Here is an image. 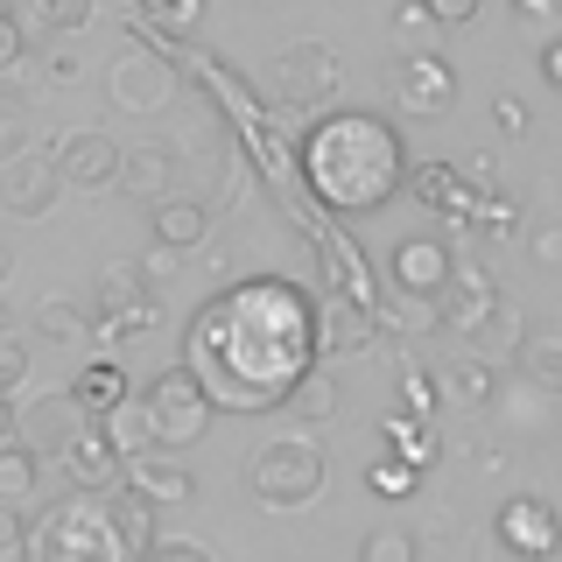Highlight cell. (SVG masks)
<instances>
[{
  "label": "cell",
  "mask_w": 562,
  "mask_h": 562,
  "mask_svg": "<svg viewBox=\"0 0 562 562\" xmlns=\"http://www.w3.org/2000/svg\"><path fill=\"white\" fill-rule=\"evenodd\" d=\"M183 373L225 415H274L316 373V303L281 274H246L190 316Z\"/></svg>",
  "instance_id": "obj_1"
},
{
  "label": "cell",
  "mask_w": 562,
  "mask_h": 562,
  "mask_svg": "<svg viewBox=\"0 0 562 562\" xmlns=\"http://www.w3.org/2000/svg\"><path fill=\"white\" fill-rule=\"evenodd\" d=\"M295 169H303V183L316 190L324 211L359 218V211H380L408 183V148H401V134L373 113H324L303 134Z\"/></svg>",
  "instance_id": "obj_2"
},
{
  "label": "cell",
  "mask_w": 562,
  "mask_h": 562,
  "mask_svg": "<svg viewBox=\"0 0 562 562\" xmlns=\"http://www.w3.org/2000/svg\"><path fill=\"white\" fill-rule=\"evenodd\" d=\"M22 549L29 562H134V549L120 541L113 514H105V499H92V492L49 506L35 527H22Z\"/></svg>",
  "instance_id": "obj_3"
},
{
  "label": "cell",
  "mask_w": 562,
  "mask_h": 562,
  "mask_svg": "<svg viewBox=\"0 0 562 562\" xmlns=\"http://www.w3.org/2000/svg\"><path fill=\"white\" fill-rule=\"evenodd\" d=\"M246 485H254V499L274 506V514L310 506L316 492H324V450H316V436H274V443H260L254 464H246Z\"/></svg>",
  "instance_id": "obj_4"
},
{
  "label": "cell",
  "mask_w": 562,
  "mask_h": 562,
  "mask_svg": "<svg viewBox=\"0 0 562 562\" xmlns=\"http://www.w3.org/2000/svg\"><path fill=\"white\" fill-rule=\"evenodd\" d=\"M140 401V415H148V436H155V450H190V443H204V429H211V401H204V386L183 373V366H169V373H155L148 394H134Z\"/></svg>",
  "instance_id": "obj_5"
},
{
  "label": "cell",
  "mask_w": 562,
  "mask_h": 562,
  "mask_svg": "<svg viewBox=\"0 0 562 562\" xmlns=\"http://www.w3.org/2000/svg\"><path fill=\"white\" fill-rule=\"evenodd\" d=\"M140 330H155V289L140 268H105L92 289V338L105 345H134Z\"/></svg>",
  "instance_id": "obj_6"
},
{
  "label": "cell",
  "mask_w": 562,
  "mask_h": 562,
  "mask_svg": "<svg viewBox=\"0 0 562 562\" xmlns=\"http://www.w3.org/2000/svg\"><path fill=\"white\" fill-rule=\"evenodd\" d=\"M105 92H113L120 113H162L169 92H176V70L155 49H120L113 70H105Z\"/></svg>",
  "instance_id": "obj_7"
},
{
  "label": "cell",
  "mask_w": 562,
  "mask_h": 562,
  "mask_svg": "<svg viewBox=\"0 0 562 562\" xmlns=\"http://www.w3.org/2000/svg\"><path fill=\"white\" fill-rule=\"evenodd\" d=\"M57 190H64V176L49 162V148H29V155H14V162H0V204H8L14 218L57 211Z\"/></svg>",
  "instance_id": "obj_8"
},
{
  "label": "cell",
  "mask_w": 562,
  "mask_h": 562,
  "mask_svg": "<svg viewBox=\"0 0 562 562\" xmlns=\"http://www.w3.org/2000/svg\"><path fill=\"white\" fill-rule=\"evenodd\" d=\"M492 535H499V549H506V555H520V562H549V555H555V506H549V499H535V492H520V499H506V506H499Z\"/></svg>",
  "instance_id": "obj_9"
},
{
  "label": "cell",
  "mask_w": 562,
  "mask_h": 562,
  "mask_svg": "<svg viewBox=\"0 0 562 562\" xmlns=\"http://www.w3.org/2000/svg\"><path fill=\"white\" fill-rule=\"evenodd\" d=\"M394 99H401V113H443L457 99V70L436 49H408L394 64Z\"/></svg>",
  "instance_id": "obj_10"
},
{
  "label": "cell",
  "mask_w": 562,
  "mask_h": 562,
  "mask_svg": "<svg viewBox=\"0 0 562 562\" xmlns=\"http://www.w3.org/2000/svg\"><path fill=\"white\" fill-rule=\"evenodd\" d=\"M49 162H57L64 183H85V190H105L120 176V148L105 140L99 127H70L57 134V148H49Z\"/></svg>",
  "instance_id": "obj_11"
},
{
  "label": "cell",
  "mask_w": 562,
  "mask_h": 562,
  "mask_svg": "<svg viewBox=\"0 0 562 562\" xmlns=\"http://www.w3.org/2000/svg\"><path fill=\"white\" fill-rule=\"evenodd\" d=\"M450 268H457L450 246L429 239V233H415V239L394 246V268H386V274H394L401 295H429V303H436V295H443V281H450Z\"/></svg>",
  "instance_id": "obj_12"
},
{
  "label": "cell",
  "mask_w": 562,
  "mask_h": 562,
  "mask_svg": "<svg viewBox=\"0 0 562 562\" xmlns=\"http://www.w3.org/2000/svg\"><path fill=\"white\" fill-rule=\"evenodd\" d=\"M281 92H289L295 105L338 99V57H330L324 43H289L281 49Z\"/></svg>",
  "instance_id": "obj_13"
},
{
  "label": "cell",
  "mask_w": 562,
  "mask_h": 562,
  "mask_svg": "<svg viewBox=\"0 0 562 562\" xmlns=\"http://www.w3.org/2000/svg\"><path fill=\"white\" fill-rule=\"evenodd\" d=\"M120 485H127V492H140L148 506H190V492H198V479H190V471L176 464L169 450L127 457V464H120Z\"/></svg>",
  "instance_id": "obj_14"
},
{
  "label": "cell",
  "mask_w": 562,
  "mask_h": 562,
  "mask_svg": "<svg viewBox=\"0 0 562 562\" xmlns=\"http://www.w3.org/2000/svg\"><path fill=\"white\" fill-rule=\"evenodd\" d=\"M64 479L78 485V492H92V499L120 485V450L105 443V429H99V422H85V429L64 443Z\"/></svg>",
  "instance_id": "obj_15"
},
{
  "label": "cell",
  "mask_w": 562,
  "mask_h": 562,
  "mask_svg": "<svg viewBox=\"0 0 562 562\" xmlns=\"http://www.w3.org/2000/svg\"><path fill=\"white\" fill-rule=\"evenodd\" d=\"M127 401V373H120V359H92L78 366V380H70V408H78L85 422H105Z\"/></svg>",
  "instance_id": "obj_16"
},
{
  "label": "cell",
  "mask_w": 562,
  "mask_h": 562,
  "mask_svg": "<svg viewBox=\"0 0 562 562\" xmlns=\"http://www.w3.org/2000/svg\"><path fill=\"white\" fill-rule=\"evenodd\" d=\"M211 225V211L198 198H155V246H169V254H183V246H198Z\"/></svg>",
  "instance_id": "obj_17"
},
{
  "label": "cell",
  "mask_w": 562,
  "mask_h": 562,
  "mask_svg": "<svg viewBox=\"0 0 562 562\" xmlns=\"http://www.w3.org/2000/svg\"><path fill=\"white\" fill-rule=\"evenodd\" d=\"M105 514H113L120 541H127V549H134V562L148 555L155 541H162V535H155V506L140 499V492H127V485H113V492H105Z\"/></svg>",
  "instance_id": "obj_18"
},
{
  "label": "cell",
  "mask_w": 562,
  "mask_h": 562,
  "mask_svg": "<svg viewBox=\"0 0 562 562\" xmlns=\"http://www.w3.org/2000/svg\"><path fill=\"white\" fill-rule=\"evenodd\" d=\"M366 310H351V303H330V310H316V359L324 351H359L366 345Z\"/></svg>",
  "instance_id": "obj_19"
},
{
  "label": "cell",
  "mask_w": 562,
  "mask_h": 562,
  "mask_svg": "<svg viewBox=\"0 0 562 562\" xmlns=\"http://www.w3.org/2000/svg\"><path fill=\"white\" fill-rule=\"evenodd\" d=\"M99 429H105V443L120 450V464H127V457H148V450H155V436H148V415H140V401H134V394L120 401V408L105 415Z\"/></svg>",
  "instance_id": "obj_20"
},
{
  "label": "cell",
  "mask_w": 562,
  "mask_h": 562,
  "mask_svg": "<svg viewBox=\"0 0 562 562\" xmlns=\"http://www.w3.org/2000/svg\"><path fill=\"white\" fill-rule=\"evenodd\" d=\"M35 485H43V464L22 443H0V506H29Z\"/></svg>",
  "instance_id": "obj_21"
},
{
  "label": "cell",
  "mask_w": 562,
  "mask_h": 562,
  "mask_svg": "<svg viewBox=\"0 0 562 562\" xmlns=\"http://www.w3.org/2000/svg\"><path fill=\"white\" fill-rule=\"evenodd\" d=\"M415 190H422V204H429V211H457V218H464L471 198H479L464 176H450V162H429V169L415 176Z\"/></svg>",
  "instance_id": "obj_22"
},
{
  "label": "cell",
  "mask_w": 562,
  "mask_h": 562,
  "mask_svg": "<svg viewBox=\"0 0 562 562\" xmlns=\"http://www.w3.org/2000/svg\"><path fill=\"white\" fill-rule=\"evenodd\" d=\"M380 436H386V450H394L401 464H415V471L436 457V436H429V422H415V415H386V422H380Z\"/></svg>",
  "instance_id": "obj_23"
},
{
  "label": "cell",
  "mask_w": 562,
  "mask_h": 562,
  "mask_svg": "<svg viewBox=\"0 0 562 562\" xmlns=\"http://www.w3.org/2000/svg\"><path fill=\"white\" fill-rule=\"evenodd\" d=\"M162 169H169L162 148H120V176H113V183H127L134 198H162Z\"/></svg>",
  "instance_id": "obj_24"
},
{
  "label": "cell",
  "mask_w": 562,
  "mask_h": 562,
  "mask_svg": "<svg viewBox=\"0 0 562 562\" xmlns=\"http://www.w3.org/2000/svg\"><path fill=\"white\" fill-rule=\"evenodd\" d=\"M436 408H443V380H436L429 366H408V373H401V415L436 422Z\"/></svg>",
  "instance_id": "obj_25"
},
{
  "label": "cell",
  "mask_w": 562,
  "mask_h": 562,
  "mask_svg": "<svg viewBox=\"0 0 562 562\" xmlns=\"http://www.w3.org/2000/svg\"><path fill=\"white\" fill-rule=\"evenodd\" d=\"M35 324H43L57 345H85V338H92V310H78V303H57V295H49V303L35 310Z\"/></svg>",
  "instance_id": "obj_26"
},
{
  "label": "cell",
  "mask_w": 562,
  "mask_h": 562,
  "mask_svg": "<svg viewBox=\"0 0 562 562\" xmlns=\"http://www.w3.org/2000/svg\"><path fill=\"white\" fill-rule=\"evenodd\" d=\"M281 408L303 415V422H324L330 408H338V394H330V380H324V373H303V380H295V394L281 401Z\"/></svg>",
  "instance_id": "obj_27"
},
{
  "label": "cell",
  "mask_w": 562,
  "mask_h": 562,
  "mask_svg": "<svg viewBox=\"0 0 562 562\" xmlns=\"http://www.w3.org/2000/svg\"><path fill=\"white\" fill-rule=\"evenodd\" d=\"M415 479H422V471H415V464H401V457H373V464H366V485H373L380 499H408Z\"/></svg>",
  "instance_id": "obj_28"
},
{
  "label": "cell",
  "mask_w": 562,
  "mask_h": 562,
  "mask_svg": "<svg viewBox=\"0 0 562 562\" xmlns=\"http://www.w3.org/2000/svg\"><path fill=\"white\" fill-rule=\"evenodd\" d=\"M359 562H415V535L408 527H373L359 541Z\"/></svg>",
  "instance_id": "obj_29"
},
{
  "label": "cell",
  "mask_w": 562,
  "mask_h": 562,
  "mask_svg": "<svg viewBox=\"0 0 562 562\" xmlns=\"http://www.w3.org/2000/svg\"><path fill=\"white\" fill-rule=\"evenodd\" d=\"M140 14H148L155 29H169V35H190L204 22V0H140Z\"/></svg>",
  "instance_id": "obj_30"
},
{
  "label": "cell",
  "mask_w": 562,
  "mask_h": 562,
  "mask_svg": "<svg viewBox=\"0 0 562 562\" xmlns=\"http://www.w3.org/2000/svg\"><path fill=\"white\" fill-rule=\"evenodd\" d=\"M443 386H450V401H485L492 386H499V373H492L485 359H464V366H457V373H450Z\"/></svg>",
  "instance_id": "obj_31"
},
{
  "label": "cell",
  "mask_w": 562,
  "mask_h": 562,
  "mask_svg": "<svg viewBox=\"0 0 562 562\" xmlns=\"http://www.w3.org/2000/svg\"><path fill=\"white\" fill-rule=\"evenodd\" d=\"M464 218L479 225V233H492V239H499V233H514V225H520V211H514V198H471V211H464Z\"/></svg>",
  "instance_id": "obj_32"
},
{
  "label": "cell",
  "mask_w": 562,
  "mask_h": 562,
  "mask_svg": "<svg viewBox=\"0 0 562 562\" xmlns=\"http://www.w3.org/2000/svg\"><path fill=\"white\" fill-rule=\"evenodd\" d=\"M520 366L535 373L541 394H549V386L562 380V359H555V345H549V338H520Z\"/></svg>",
  "instance_id": "obj_33"
},
{
  "label": "cell",
  "mask_w": 562,
  "mask_h": 562,
  "mask_svg": "<svg viewBox=\"0 0 562 562\" xmlns=\"http://www.w3.org/2000/svg\"><path fill=\"white\" fill-rule=\"evenodd\" d=\"M22 380H29V345L0 330V394H14V386H22Z\"/></svg>",
  "instance_id": "obj_34"
},
{
  "label": "cell",
  "mask_w": 562,
  "mask_h": 562,
  "mask_svg": "<svg viewBox=\"0 0 562 562\" xmlns=\"http://www.w3.org/2000/svg\"><path fill=\"white\" fill-rule=\"evenodd\" d=\"M43 22L49 29H85L92 22V0H43Z\"/></svg>",
  "instance_id": "obj_35"
},
{
  "label": "cell",
  "mask_w": 562,
  "mask_h": 562,
  "mask_svg": "<svg viewBox=\"0 0 562 562\" xmlns=\"http://www.w3.org/2000/svg\"><path fill=\"white\" fill-rule=\"evenodd\" d=\"M140 562H211V555L198 549V541H155V549L140 555Z\"/></svg>",
  "instance_id": "obj_36"
},
{
  "label": "cell",
  "mask_w": 562,
  "mask_h": 562,
  "mask_svg": "<svg viewBox=\"0 0 562 562\" xmlns=\"http://www.w3.org/2000/svg\"><path fill=\"white\" fill-rule=\"evenodd\" d=\"M422 14H429V22H471L479 0H422Z\"/></svg>",
  "instance_id": "obj_37"
},
{
  "label": "cell",
  "mask_w": 562,
  "mask_h": 562,
  "mask_svg": "<svg viewBox=\"0 0 562 562\" xmlns=\"http://www.w3.org/2000/svg\"><path fill=\"white\" fill-rule=\"evenodd\" d=\"M14 64H22V22L0 14V70H14Z\"/></svg>",
  "instance_id": "obj_38"
},
{
  "label": "cell",
  "mask_w": 562,
  "mask_h": 562,
  "mask_svg": "<svg viewBox=\"0 0 562 562\" xmlns=\"http://www.w3.org/2000/svg\"><path fill=\"white\" fill-rule=\"evenodd\" d=\"M492 120H499V134H527V105L520 99H499V105H492Z\"/></svg>",
  "instance_id": "obj_39"
},
{
  "label": "cell",
  "mask_w": 562,
  "mask_h": 562,
  "mask_svg": "<svg viewBox=\"0 0 562 562\" xmlns=\"http://www.w3.org/2000/svg\"><path fill=\"white\" fill-rule=\"evenodd\" d=\"M22 541V506H0V549H14Z\"/></svg>",
  "instance_id": "obj_40"
},
{
  "label": "cell",
  "mask_w": 562,
  "mask_h": 562,
  "mask_svg": "<svg viewBox=\"0 0 562 562\" xmlns=\"http://www.w3.org/2000/svg\"><path fill=\"white\" fill-rule=\"evenodd\" d=\"M140 274H176V254H169V246H155V254L140 260Z\"/></svg>",
  "instance_id": "obj_41"
},
{
  "label": "cell",
  "mask_w": 562,
  "mask_h": 562,
  "mask_svg": "<svg viewBox=\"0 0 562 562\" xmlns=\"http://www.w3.org/2000/svg\"><path fill=\"white\" fill-rule=\"evenodd\" d=\"M541 78H549V85H562V43H549V49H541Z\"/></svg>",
  "instance_id": "obj_42"
},
{
  "label": "cell",
  "mask_w": 562,
  "mask_h": 562,
  "mask_svg": "<svg viewBox=\"0 0 562 562\" xmlns=\"http://www.w3.org/2000/svg\"><path fill=\"white\" fill-rule=\"evenodd\" d=\"M401 29H408V35H429L436 22H429V14H422V8H401Z\"/></svg>",
  "instance_id": "obj_43"
},
{
  "label": "cell",
  "mask_w": 562,
  "mask_h": 562,
  "mask_svg": "<svg viewBox=\"0 0 562 562\" xmlns=\"http://www.w3.org/2000/svg\"><path fill=\"white\" fill-rule=\"evenodd\" d=\"M0 443H14V401L0 394Z\"/></svg>",
  "instance_id": "obj_44"
},
{
  "label": "cell",
  "mask_w": 562,
  "mask_h": 562,
  "mask_svg": "<svg viewBox=\"0 0 562 562\" xmlns=\"http://www.w3.org/2000/svg\"><path fill=\"white\" fill-rule=\"evenodd\" d=\"M520 14H555V0H520Z\"/></svg>",
  "instance_id": "obj_45"
},
{
  "label": "cell",
  "mask_w": 562,
  "mask_h": 562,
  "mask_svg": "<svg viewBox=\"0 0 562 562\" xmlns=\"http://www.w3.org/2000/svg\"><path fill=\"white\" fill-rule=\"evenodd\" d=\"M0 148H14V120H0Z\"/></svg>",
  "instance_id": "obj_46"
},
{
  "label": "cell",
  "mask_w": 562,
  "mask_h": 562,
  "mask_svg": "<svg viewBox=\"0 0 562 562\" xmlns=\"http://www.w3.org/2000/svg\"><path fill=\"white\" fill-rule=\"evenodd\" d=\"M0 274H8V246H0Z\"/></svg>",
  "instance_id": "obj_47"
}]
</instances>
